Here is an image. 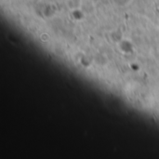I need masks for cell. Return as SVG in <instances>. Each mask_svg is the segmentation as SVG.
Returning <instances> with one entry per match:
<instances>
[{"mask_svg": "<svg viewBox=\"0 0 159 159\" xmlns=\"http://www.w3.org/2000/svg\"><path fill=\"white\" fill-rule=\"evenodd\" d=\"M132 0H114L115 4L118 7H126L131 3Z\"/></svg>", "mask_w": 159, "mask_h": 159, "instance_id": "2", "label": "cell"}, {"mask_svg": "<svg viewBox=\"0 0 159 159\" xmlns=\"http://www.w3.org/2000/svg\"><path fill=\"white\" fill-rule=\"evenodd\" d=\"M118 44H119V48L123 53H131L132 52L133 47L130 42H129L127 40H123V41H120Z\"/></svg>", "mask_w": 159, "mask_h": 159, "instance_id": "1", "label": "cell"}]
</instances>
